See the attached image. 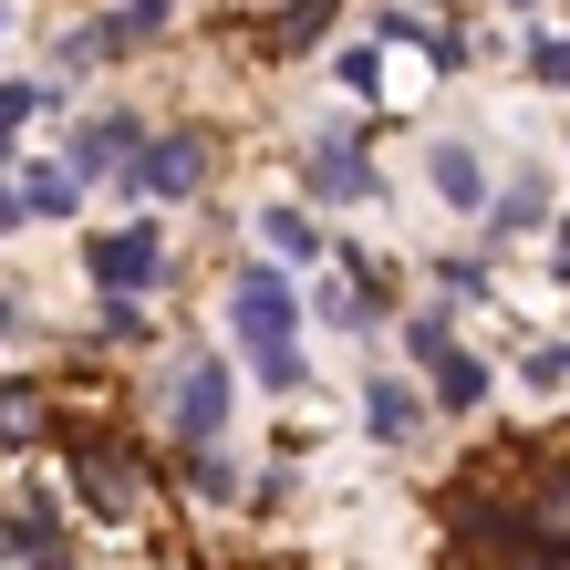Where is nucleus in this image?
<instances>
[{"mask_svg": "<svg viewBox=\"0 0 570 570\" xmlns=\"http://www.w3.org/2000/svg\"><path fill=\"white\" fill-rule=\"evenodd\" d=\"M73 488L94 498V519H136V509H146L136 456H115V446H83V456H73Z\"/></svg>", "mask_w": 570, "mask_h": 570, "instance_id": "5", "label": "nucleus"}, {"mask_svg": "<svg viewBox=\"0 0 570 570\" xmlns=\"http://www.w3.org/2000/svg\"><path fill=\"white\" fill-rule=\"evenodd\" d=\"M136 146H146V136H136V115H94L62 166H73V177H105V166H136Z\"/></svg>", "mask_w": 570, "mask_h": 570, "instance_id": "7", "label": "nucleus"}, {"mask_svg": "<svg viewBox=\"0 0 570 570\" xmlns=\"http://www.w3.org/2000/svg\"><path fill=\"white\" fill-rule=\"evenodd\" d=\"M73 187H83L73 166H21V208L31 218H62V208H73Z\"/></svg>", "mask_w": 570, "mask_h": 570, "instance_id": "12", "label": "nucleus"}, {"mask_svg": "<svg viewBox=\"0 0 570 570\" xmlns=\"http://www.w3.org/2000/svg\"><path fill=\"white\" fill-rule=\"evenodd\" d=\"M197 166H208V146H197V136H156V146H136L125 187H136V197H187Z\"/></svg>", "mask_w": 570, "mask_h": 570, "instance_id": "6", "label": "nucleus"}, {"mask_svg": "<svg viewBox=\"0 0 570 570\" xmlns=\"http://www.w3.org/2000/svg\"><path fill=\"white\" fill-rule=\"evenodd\" d=\"M363 425H374L384 446H415V435H425V405H415L394 374H374V384H363Z\"/></svg>", "mask_w": 570, "mask_h": 570, "instance_id": "8", "label": "nucleus"}, {"mask_svg": "<svg viewBox=\"0 0 570 570\" xmlns=\"http://www.w3.org/2000/svg\"><path fill=\"white\" fill-rule=\"evenodd\" d=\"M218 425H228V374H218V363H177V394H166V435H177V446H208Z\"/></svg>", "mask_w": 570, "mask_h": 570, "instance_id": "3", "label": "nucleus"}, {"mask_svg": "<svg viewBox=\"0 0 570 570\" xmlns=\"http://www.w3.org/2000/svg\"><path fill=\"white\" fill-rule=\"evenodd\" d=\"M83 271L105 291H146V281H166V239L156 228H105V239L83 249Z\"/></svg>", "mask_w": 570, "mask_h": 570, "instance_id": "4", "label": "nucleus"}, {"mask_svg": "<svg viewBox=\"0 0 570 570\" xmlns=\"http://www.w3.org/2000/svg\"><path fill=\"white\" fill-rule=\"evenodd\" d=\"M42 435V384H0V446Z\"/></svg>", "mask_w": 570, "mask_h": 570, "instance_id": "14", "label": "nucleus"}, {"mask_svg": "<svg viewBox=\"0 0 570 570\" xmlns=\"http://www.w3.org/2000/svg\"><path fill=\"white\" fill-rule=\"evenodd\" d=\"M105 343H146V312H136V301H125V291L105 301Z\"/></svg>", "mask_w": 570, "mask_h": 570, "instance_id": "17", "label": "nucleus"}, {"mask_svg": "<svg viewBox=\"0 0 570 570\" xmlns=\"http://www.w3.org/2000/svg\"><path fill=\"white\" fill-rule=\"evenodd\" d=\"M312 197L322 208H363V197H374V166H363L353 146H322L312 156Z\"/></svg>", "mask_w": 570, "mask_h": 570, "instance_id": "9", "label": "nucleus"}, {"mask_svg": "<svg viewBox=\"0 0 570 570\" xmlns=\"http://www.w3.org/2000/svg\"><path fill=\"white\" fill-rule=\"evenodd\" d=\"M0 332H11V301H0Z\"/></svg>", "mask_w": 570, "mask_h": 570, "instance_id": "19", "label": "nucleus"}, {"mask_svg": "<svg viewBox=\"0 0 570 570\" xmlns=\"http://www.w3.org/2000/svg\"><path fill=\"white\" fill-rule=\"evenodd\" d=\"M405 353L435 374V405H446V415H478L488 405V363H466L446 322H405Z\"/></svg>", "mask_w": 570, "mask_h": 570, "instance_id": "2", "label": "nucleus"}, {"mask_svg": "<svg viewBox=\"0 0 570 570\" xmlns=\"http://www.w3.org/2000/svg\"><path fill=\"white\" fill-rule=\"evenodd\" d=\"M42 105H52V94H42V83H0V146H11V136H21V125H31V115H42Z\"/></svg>", "mask_w": 570, "mask_h": 570, "instance_id": "15", "label": "nucleus"}, {"mask_svg": "<svg viewBox=\"0 0 570 570\" xmlns=\"http://www.w3.org/2000/svg\"><path fill=\"white\" fill-rule=\"evenodd\" d=\"M228 322H239L259 384H271V394H301V301H291V281L271 271V259H249V271L228 281Z\"/></svg>", "mask_w": 570, "mask_h": 570, "instance_id": "1", "label": "nucleus"}, {"mask_svg": "<svg viewBox=\"0 0 570 570\" xmlns=\"http://www.w3.org/2000/svg\"><path fill=\"white\" fill-rule=\"evenodd\" d=\"M259 239H271L281 259H322V228L301 218V208H259Z\"/></svg>", "mask_w": 570, "mask_h": 570, "instance_id": "13", "label": "nucleus"}, {"mask_svg": "<svg viewBox=\"0 0 570 570\" xmlns=\"http://www.w3.org/2000/svg\"><path fill=\"white\" fill-rule=\"evenodd\" d=\"M435 197H446V208H478V197H488L478 146H435Z\"/></svg>", "mask_w": 570, "mask_h": 570, "instance_id": "10", "label": "nucleus"}, {"mask_svg": "<svg viewBox=\"0 0 570 570\" xmlns=\"http://www.w3.org/2000/svg\"><path fill=\"white\" fill-rule=\"evenodd\" d=\"M156 31H166V0H125V11H115L105 31H94V42H105V52H146Z\"/></svg>", "mask_w": 570, "mask_h": 570, "instance_id": "11", "label": "nucleus"}, {"mask_svg": "<svg viewBox=\"0 0 570 570\" xmlns=\"http://www.w3.org/2000/svg\"><path fill=\"white\" fill-rule=\"evenodd\" d=\"M540 208H550V187H540V177H519L509 197H498V218H488V228H529V218H540Z\"/></svg>", "mask_w": 570, "mask_h": 570, "instance_id": "16", "label": "nucleus"}, {"mask_svg": "<svg viewBox=\"0 0 570 570\" xmlns=\"http://www.w3.org/2000/svg\"><path fill=\"white\" fill-rule=\"evenodd\" d=\"M0 31H11V0H0Z\"/></svg>", "mask_w": 570, "mask_h": 570, "instance_id": "20", "label": "nucleus"}, {"mask_svg": "<svg viewBox=\"0 0 570 570\" xmlns=\"http://www.w3.org/2000/svg\"><path fill=\"white\" fill-rule=\"evenodd\" d=\"M529 73H540V83H570V42H560V31H550L540 52H529Z\"/></svg>", "mask_w": 570, "mask_h": 570, "instance_id": "18", "label": "nucleus"}]
</instances>
